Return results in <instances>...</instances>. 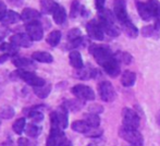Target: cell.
Wrapping results in <instances>:
<instances>
[{
    "label": "cell",
    "instance_id": "f5cc1de1",
    "mask_svg": "<svg viewBox=\"0 0 160 146\" xmlns=\"http://www.w3.org/2000/svg\"><path fill=\"white\" fill-rule=\"evenodd\" d=\"M87 146H96V145H94V144H89V145H87Z\"/></svg>",
    "mask_w": 160,
    "mask_h": 146
},
{
    "label": "cell",
    "instance_id": "e575fe53",
    "mask_svg": "<svg viewBox=\"0 0 160 146\" xmlns=\"http://www.w3.org/2000/svg\"><path fill=\"white\" fill-rule=\"evenodd\" d=\"M1 50L4 51L6 53H8V55H10L11 57H15V55L18 53V47L14 46L13 44H11V43L4 42L1 47Z\"/></svg>",
    "mask_w": 160,
    "mask_h": 146
},
{
    "label": "cell",
    "instance_id": "cb8c5ba5",
    "mask_svg": "<svg viewBox=\"0 0 160 146\" xmlns=\"http://www.w3.org/2000/svg\"><path fill=\"white\" fill-rule=\"evenodd\" d=\"M71 128H72V130H73V131L78 132V133H82V134H86L87 132L92 129V128L87 124L85 120L74 121V122L71 124Z\"/></svg>",
    "mask_w": 160,
    "mask_h": 146
},
{
    "label": "cell",
    "instance_id": "5b68a950",
    "mask_svg": "<svg viewBox=\"0 0 160 146\" xmlns=\"http://www.w3.org/2000/svg\"><path fill=\"white\" fill-rule=\"evenodd\" d=\"M71 92L76 98L83 100H94L95 99V93L89 86L83 84H78L71 88Z\"/></svg>",
    "mask_w": 160,
    "mask_h": 146
},
{
    "label": "cell",
    "instance_id": "d6a6232c",
    "mask_svg": "<svg viewBox=\"0 0 160 146\" xmlns=\"http://www.w3.org/2000/svg\"><path fill=\"white\" fill-rule=\"evenodd\" d=\"M84 120L86 121V123L91 128H98L99 124H100V118L96 113L88 112V113H86L84 116Z\"/></svg>",
    "mask_w": 160,
    "mask_h": 146
},
{
    "label": "cell",
    "instance_id": "d590c367",
    "mask_svg": "<svg viewBox=\"0 0 160 146\" xmlns=\"http://www.w3.org/2000/svg\"><path fill=\"white\" fill-rule=\"evenodd\" d=\"M114 57H116V59L118 60L119 62H122V63H124V64L131 63V62H132V60H133V57L130 55V53H122V51H119V53H117L116 55H114Z\"/></svg>",
    "mask_w": 160,
    "mask_h": 146
},
{
    "label": "cell",
    "instance_id": "4dcf8cb0",
    "mask_svg": "<svg viewBox=\"0 0 160 146\" xmlns=\"http://www.w3.org/2000/svg\"><path fill=\"white\" fill-rule=\"evenodd\" d=\"M62 34L60 31H52L48 34V36L46 38V42L48 45H50L51 47H56L59 45L60 40H61Z\"/></svg>",
    "mask_w": 160,
    "mask_h": 146
},
{
    "label": "cell",
    "instance_id": "f35d334b",
    "mask_svg": "<svg viewBox=\"0 0 160 146\" xmlns=\"http://www.w3.org/2000/svg\"><path fill=\"white\" fill-rule=\"evenodd\" d=\"M81 11H82V7L80 6V2H78V0H74L71 4V11H70L71 18H76L80 14Z\"/></svg>",
    "mask_w": 160,
    "mask_h": 146
},
{
    "label": "cell",
    "instance_id": "c3c4849f",
    "mask_svg": "<svg viewBox=\"0 0 160 146\" xmlns=\"http://www.w3.org/2000/svg\"><path fill=\"white\" fill-rule=\"evenodd\" d=\"M155 26H156L158 30H160V17L157 18L156 21H155Z\"/></svg>",
    "mask_w": 160,
    "mask_h": 146
},
{
    "label": "cell",
    "instance_id": "ab89813d",
    "mask_svg": "<svg viewBox=\"0 0 160 146\" xmlns=\"http://www.w3.org/2000/svg\"><path fill=\"white\" fill-rule=\"evenodd\" d=\"M102 133H103V131L101 129H99V128H92V129L85 134V136H86V138H100V136L102 135Z\"/></svg>",
    "mask_w": 160,
    "mask_h": 146
},
{
    "label": "cell",
    "instance_id": "ffe728a7",
    "mask_svg": "<svg viewBox=\"0 0 160 146\" xmlns=\"http://www.w3.org/2000/svg\"><path fill=\"white\" fill-rule=\"evenodd\" d=\"M69 60H70V64L76 70H80L84 67V63H83V59L81 53H78V50H72L69 55Z\"/></svg>",
    "mask_w": 160,
    "mask_h": 146
},
{
    "label": "cell",
    "instance_id": "ba28073f",
    "mask_svg": "<svg viewBox=\"0 0 160 146\" xmlns=\"http://www.w3.org/2000/svg\"><path fill=\"white\" fill-rule=\"evenodd\" d=\"M65 134L63 130L60 128H50V132L46 140V146H60L65 140Z\"/></svg>",
    "mask_w": 160,
    "mask_h": 146
},
{
    "label": "cell",
    "instance_id": "4fadbf2b",
    "mask_svg": "<svg viewBox=\"0 0 160 146\" xmlns=\"http://www.w3.org/2000/svg\"><path fill=\"white\" fill-rule=\"evenodd\" d=\"M136 8H137V12H138L139 17H141L144 21H150L152 19H155L148 2L136 1Z\"/></svg>",
    "mask_w": 160,
    "mask_h": 146
},
{
    "label": "cell",
    "instance_id": "4316f807",
    "mask_svg": "<svg viewBox=\"0 0 160 146\" xmlns=\"http://www.w3.org/2000/svg\"><path fill=\"white\" fill-rule=\"evenodd\" d=\"M53 21L57 24H63L67 20V12H65V9L62 6H58L57 9L55 10V12L52 13Z\"/></svg>",
    "mask_w": 160,
    "mask_h": 146
},
{
    "label": "cell",
    "instance_id": "f546056e",
    "mask_svg": "<svg viewBox=\"0 0 160 146\" xmlns=\"http://www.w3.org/2000/svg\"><path fill=\"white\" fill-rule=\"evenodd\" d=\"M142 35L145 37H150V38H155V39H158L160 37V32L155 25L154 26L147 25L142 28Z\"/></svg>",
    "mask_w": 160,
    "mask_h": 146
},
{
    "label": "cell",
    "instance_id": "5bb4252c",
    "mask_svg": "<svg viewBox=\"0 0 160 146\" xmlns=\"http://www.w3.org/2000/svg\"><path fill=\"white\" fill-rule=\"evenodd\" d=\"M23 112H25L26 116L33 120L34 123H39L44 120V113H42V106H34L31 108L23 109Z\"/></svg>",
    "mask_w": 160,
    "mask_h": 146
},
{
    "label": "cell",
    "instance_id": "7bdbcfd3",
    "mask_svg": "<svg viewBox=\"0 0 160 146\" xmlns=\"http://www.w3.org/2000/svg\"><path fill=\"white\" fill-rule=\"evenodd\" d=\"M7 6H6V3H4L3 1H0V21L2 20V18L6 15V13H7Z\"/></svg>",
    "mask_w": 160,
    "mask_h": 146
},
{
    "label": "cell",
    "instance_id": "7c38bea8",
    "mask_svg": "<svg viewBox=\"0 0 160 146\" xmlns=\"http://www.w3.org/2000/svg\"><path fill=\"white\" fill-rule=\"evenodd\" d=\"M10 43L17 47L28 48L33 45V39L28 36V33H18L10 37Z\"/></svg>",
    "mask_w": 160,
    "mask_h": 146
},
{
    "label": "cell",
    "instance_id": "ee69618b",
    "mask_svg": "<svg viewBox=\"0 0 160 146\" xmlns=\"http://www.w3.org/2000/svg\"><path fill=\"white\" fill-rule=\"evenodd\" d=\"M105 2L106 0H95V6H96V9L98 11L102 10V9H105L103 7H105Z\"/></svg>",
    "mask_w": 160,
    "mask_h": 146
},
{
    "label": "cell",
    "instance_id": "7402d4cb",
    "mask_svg": "<svg viewBox=\"0 0 160 146\" xmlns=\"http://www.w3.org/2000/svg\"><path fill=\"white\" fill-rule=\"evenodd\" d=\"M121 26H122L123 32L127 34V36H128L130 38H136L137 37V35H138V30H137L136 26L132 23L131 20H128V21L122 23L121 24Z\"/></svg>",
    "mask_w": 160,
    "mask_h": 146
},
{
    "label": "cell",
    "instance_id": "83f0119b",
    "mask_svg": "<svg viewBox=\"0 0 160 146\" xmlns=\"http://www.w3.org/2000/svg\"><path fill=\"white\" fill-rule=\"evenodd\" d=\"M135 81H136V74L132 71H124V73L121 76V83L125 87L133 86Z\"/></svg>",
    "mask_w": 160,
    "mask_h": 146
},
{
    "label": "cell",
    "instance_id": "681fc988",
    "mask_svg": "<svg viewBox=\"0 0 160 146\" xmlns=\"http://www.w3.org/2000/svg\"><path fill=\"white\" fill-rule=\"evenodd\" d=\"M3 39H2L1 37H0V50H1V47H2V45H3Z\"/></svg>",
    "mask_w": 160,
    "mask_h": 146
},
{
    "label": "cell",
    "instance_id": "484cf974",
    "mask_svg": "<svg viewBox=\"0 0 160 146\" xmlns=\"http://www.w3.org/2000/svg\"><path fill=\"white\" fill-rule=\"evenodd\" d=\"M51 88H52L51 84L46 83V84L40 87H34L33 91L37 97L42 98V99H45V98H47L49 96V94H50V92H51Z\"/></svg>",
    "mask_w": 160,
    "mask_h": 146
},
{
    "label": "cell",
    "instance_id": "30bf717a",
    "mask_svg": "<svg viewBox=\"0 0 160 146\" xmlns=\"http://www.w3.org/2000/svg\"><path fill=\"white\" fill-rule=\"evenodd\" d=\"M114 17L122 24L130 20L127 10V1L125 0H114Z\"/></svg>",
    "mask_w": 160,
    "mask_h": 146
},
{
    "label": "cell",
    "instance_id": "ac0fdd59",
    "mask_svg": "<svg viewBox=\"0 0 160 146\" xmlns=\"http://www.w3.org/2000/svg\"><path fill=\"white\" fill-rule=\"evenodd\" d=\"M103 70L111 78H117L120 74V64H119V61L114 58L112 61H110L109 63L103 67Z\"/></svg>",
    "mask_w": 160,
    "mask_h": 146
},
{
    "label": "cell",
    "instance_id": "f907efd6",
    "mask_svg": "<svg viewBox=\"0 0 160 146\" xmlns=\"http://www.w3.org/2000/svg\"><path fill=\"white\" fill-rule=\"evenodd\" d=\"M128 146H143V143H139V144H130Z\"/></svg>",
    "mask_w": 160,
    "mask_h": 146
},
{
    "label": "cell",
    "instance_id": "d6986e66",
    "mask_svg": "<svg viewBox=\"0 0 160 146\" xmlns=\"http://www.w3.org/2000/svg\"><path fill=\"white\" fill-rule=\"evenodd\" d=\"M32 59L40 63H51L53 61L52 55L47 51H35L32 53Z\"/></svg>",
    "mask_w": 160,
    "mask_h": 146
},
{
    "label": "cell",
    "instance_id": "d4e9b609",
    "mask_svg": "<svg viewBox=\"0 0 160 146\" xmlns=\"http://www.w3.org/2000/svg\"><path fill=\"white\" fill-rule=\"evenodd\" d=\"M42 129L37 125V123H28L25 128V134L28 136V138H36L37 136H39V134L42 133Z\"/></svg>",
    "mask_w": 160,
    "mask_h": 146
},
{
    "label": "cell",
    "instance_id": "52a82bcc",
    "mask_svg": "<svg viewBox=\"0 0 160 146\" xmlns=\"http://www.w3.org/2000/svg\"><path fill=\"white\" fill-rule=\"evenodd\" d=\"M122 119H123V125L132 129H137L139 127V117L131 108H124L122 110Z\"/></svg>",
    "mask_w": 160,
    "mask_h": 146
},
{
    "label": "cell",
    "instance_id": "9c48e42d",
    "mask_svg": "<svg viewBox=\"0 0 160 146\" xmlns=\"http://www.w3.org/2000/svg\"><path fill=\"white\" fill-rule=\"evenodd\" d=\"M25 31L28 36L35 42L42 40V38L44 37V28L39 21H33L28 23L25 26Z\"/></svg>",
    "mask_w": 160,
    "mask_h": 146
},
{
    "label": "cell",
    "instance_id": "836d02e7",
    "mask_svg": "<svg viewBox=\"0 0 160 146\" xmlns=\"http://www.w3.org/2000/svg\"><path fill=\"white\" fill-rule=\"evenodd\" d=\"M15 114V110L12 106L3 105L0 107V118L2 119H12Z\"/></svg>",
    "mask_w": 160,
    "mask_h": 146
},
{
    "label": "cell",
    "instance_id": "f1b7e54d",
    "mask_svg": "<svg viewBox=\"0 0 160 146\" xmlns=\"http://www.w3.org/2000/svg\"><path fill=\"white\" fill-rule=\"evenodd\" d=\"M63 106L68 110H71V111L76 112V111H78V110H81L83 108L84 103H83V100L76 98V99H69V100H67V102H64Z\"/></svg>",
    "mask_w": 160,
    "mask_h": 146
},
{
    "label": "cell",
    "instance_id": "816d5d0a",
    "mask_svg": "<svg viewBox=\"0 0 160 146\" xmlns=\"http://www.w3.org/2000/svg\"><path fill=\"white\" fill-rule=\"evenodd\" d=\"M11 2H17V1H21V0H10Z\"/></svg>",
    "mask_w": 160,
    "mask_h": 146
},
{
    "label": "cell",
    "instance_id": "8992f818",
    "mask_svg": "<svg viewBox=\"0 0 160 146\" xmlns=\"http://www.w3.org/2000/svg\"><path fill=\"white\" fill-rule=\"evenodd\" d=\"M98 93L100 98L106 103L113 102L116 98V91L113 88V85L108 81H102L98 85Z\"/></svg>",
    "mask_w": 160,
    "mask_h": 146
},
{
    "label": "cell",
    "instance_id": "3957f363",
    "mask_svg": "<svg viewBox=\"0 0 160 146\" xmlns=\"http://www.w3.org/2000/svg\"><path fill=\"white\" fill-rule=\"evenodd\" d=\"M13 74L15 76V78H19V80H22L26 83V84L31 85L33 87H40L42 85L46 84V81L44 80L40 76L36 75L35 73H33L32 71H28V70H18L15 72H13Z\"/></svg>",
    "mask_w": 160,
    "mask_h": 146
},
{
    "label": "cell",
    "instance_id": "9a60e30c",
    "mask_svg": "<svg viewBox=\"0 0 160 146\" xmlns=\"http://www.w3.org/2000/svg\"><path fill=\"white\" fill-rule=\"evenodd\" d=\"M12 63L14 64L18 69H20V70H28V69L36 68V66L34 64V60L28 59V58H23V57H13Z\"/></svg>",
    "mask_w": 160,
    "mask_h": 146
},
{
    "label": "cell",
    "instance_id": "44dd1931",
    "mask_svg": "<svg viewBox=\"0 0 160 146\" xmlns=\"http://www.w3.org/2000/svg\"><path fill=\"white\" fill-rule=\"evenodd\" d=\"M39 4L42 12L45 13V14H52L57 9V7L59 6L53 0H39Z\"/></svg>",
    "mask_w": 160,
    "mask_h": 146
},
{
    "label": "cell",
    "instance_id": "f6af8a7d",
    "mask_svg": "<svg viewBox=\"0 0 160 146\" xmlns=\"http://www.w3.org/2000/svg\"><path fill=\"white\" fill-rule=\"evenodd\" d=\"M10 57H11V56H10V55H8V53H4V55H1V56H0V64L3 63V62H6L7 60H8Z\"/></svg>",
    "mask_w": 160,
    "mask_h": 146
},
{
    "label": "cell",
    "instance_id": "603a6c76",
    "mask_svg": "<svg viewBox=\"0 0 160 146\" xmlns=\"http://www.w3.org/2000/svg\"><path fill=\"white\" fill-rule=\"evenodd\" d=\"M96 74V70L94 68H92L91 66L89 67H83L82 69L78 70V72L75 74V78H82V80H89V78H94Z\"/></svg>",
    "mask_w": 160,
    "mask_h": 146
},
{
    "label": "cell",
    "instance_id": "8d00e7d4",
    "mask_svg": "<svg viewBox=\"0 0 160 146\" xmlns=\"http://www.w3.org/2000/svg\"><path fill=\"white\" fill-rule=\"evenodd\" d=\"M148 4H149L150 9L152 11V14H154L155 19L160 17V1L158 0H148Z\"/></svg>",
    "mask_w": 160,
    "mask_h": 146
},
{
    "label": "cell",
    "instance_id": "e0dca14e",
    "mask_svg": "<svg viewBox=\"0 0 160 146\" xmlns=\"http://www.w3.org/2000/svg\"><path fill=\"white\" fill-rule=\"evenodd\" d=\"M20 20H21V14H19V13L13 10H8L6 15L2 18V20L0 22L3 25H12V24L18 23Z\"/></svg>",
    "mask_w": 160,
    "mask_h": 146
},
{
    "label": "cell",
    "instance_id": "2e32d148",
    "mask_svg": "<svg viewBox=\"0 0 160 146\" xmlns=\"http://www.w3.org/2000/svg\"><path fill=\"white\" fill-rule=\"evenodd\" d=\"M39 18H40V13L38 12L37 10L32 9V8L23 9V11H22V13H21V20L28 22V23L33 22V21H37Z\"/></svg>",
    "mask_w": 160,
    "mask_h": 146
},
{
    "label": "cell",
    "instance_id": "8fae6325",
    "mask_svg": "<svg viewBox=\"0 0 160 146\" xmlns=\"http://www.w3.org/2000/svg\"><path fill=\"white\" fill-rule=\"evenodd\" d=\"M86 31H87L88 36L95 40H102L103 37H105L103 36L105 32H103L102 28H101V25L99 24V22L96 21V20H92V21H89L88 23L86 24Z\"/></svg>",
    "mask_w": 160,
    "mask_h": 146
},
{
    "label": "cell",
    "instance_id": "b9f144b4",
    "mask_svg": "<svg viewBox=\"0 0 160 146\" xmlns=\"http://www.w3.org/2000/svg\"><path fill=\"white\" fill-rule=\"evenodd\" d=\"M88 111L91 112V113H101V112L103 111V108L100 106V105H93V106H91L88 108Z\"/></svg>",
    "mask_w": 160,
    "mask_h": 146
},
{
    "label": "cell",
    "instance_id": "277c9868",
    "mask_svg": "<svg viewBox=\"0 0 160 146\" xmlns=\"http://www.w3.org/2000/svg\"><path fill=\"white\" fill-rule=\"evenodd\" d=\"M119 135L121 138L127 141L130 144H139V143H144L143 135L137 131V129H132V128L128 127H121L119 130Z\"/></svg>",
    "mask_w": 160,
    "mask_h": 146
},
{
    "label": "cell",
    "instance_id": "bcb514c9",
    "mask_svg": "<svg viewBox=\"0 0 160 146\" xmlns=\"http://www.w3.org/2000/svg\"><path fill=\"white\" fill-rule=\"evenodd\" d=\"M60 146H73L72 145V143H71V141H69L68 138H65V140L62 142V144L60 145Z\"/></svg>",
    "mask_w": 160,
    "mask_h": 146
},
{
    "label": "cell",
    "instance_id": "1f68e13d",
    "mask_svg": "<svg viewBox=\"0 0 160 146\" xmlns=\"http://www.w3.org/2000/svg\"><path fill=\"white\" fill-rule=\"evenodd\" d=\"M26 119L25 117L24 118H19L13 122L12 124V129H13V132L19 135H21L23 132H25V128H26Z\"/></svg>",
    "mask_w": 160,
    "mask_h": 146
},
{
    "label": "cell",
    "instance_id": "60d3db41",
    "mask_svg": "<svg viewBox=\"0 0 160 146\" xmlns=\"http://www.w3.org/2000/svg\"><path fill=\"white\" fill-rule=\"evenodd\" d=\"M18 146H36V142L33 141V138H20L18 140Z\"/></svg>",
    "mask_w": 160,
    "mask_h": 146
},
{
    "label": "cell",
    "instance_id": "7a4b0ae2",
    "mask_svg": "<svg viewBox=\"0 0 160 146\" xmlns=\"http://www.w3.org/2000/svg\"><path fill=\"white\" fill-rule=\"evenodd\" d=\"M49 119H50L51 127L60 128L62 130L67 129L69 125V110L63 105H61L58 109L51 111Z\"/></svg>",
    "mask_w": 160,
    "mask_h": 146
},
{
    "label": "cell",
    "instance_id": "7dc6e473",
    "mask_svg": "<svg viewBox=\"0 0 160 146\" xmlns=\"http://www.w3.org/2000/svg\"><path fill=\"white\" fill-rule=\"evenodd\" d=\"M2 146H15V145H14V143H13L11 140H8V141H6L3 144H2Z\"/></svg>",
    "mask_w": 160,
    "mask_h": 146
},
{
    "label": "cell",
    "instance_id": "6da1fadb",
    "mask_svg": "<svg viewBox=\"0 0 160 146\" xmlns=\"http://www.w3.org/2000/svg\"><path fill=\"white\" fill-rule=\"evenodd\" d=\"M89 53H92L97 63L102 68L116 58L109 47L105 46V45H92L89 47Z\"/></svg>",
    "mask_w": 160,
    "mask_h": 146
},
{
    "label": "cell",
    "instance_id": "74e56055",
    "mask_svg": "<svg viewBox=\"0 0 160 146\" xmlns=\"http://www.w3.org/2000/svg\"><path fill=\"white\" fill-rule=\"evenodd\" d=\"M82 37V32H81L80 28H72L69 31L67 35V39L69 40V43L74 42V40L78 39V38Z\"/></svg>",
    "mask_w": 160,
    "mask_h": 146
}]
</instances>
